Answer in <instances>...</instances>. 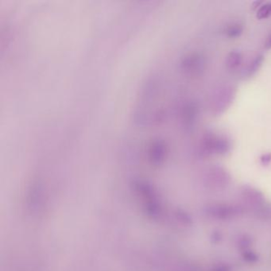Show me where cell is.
I'll use <instances>...</instances> for the list:
<instances>
[{
  "instance_id": "6da1fadb",
  "label": "cell",
  "mask_w": 271,
  "mask_h": 271,
  "mask_svg": "<svg viewBox=\"0 0 271 271\" xmlns=\"http://www.w3.org/2000/svg\"><path fill=\"white\" fill-rule=\"evenodd\" d=\"M243 62V55L241 52L231 51L225 59V64L227 70H236Z\"/></svg>"
},
{
  "instance_id": "7a4b0ae2",
  "label": "cell",
  "mask_w": 271,
  "mask_h": 271,
  "mask_svg": "<svg viewBox=\"0 0 271 271\" xmlns=\"http://www.w3.org/2000/svg\"><path fill=\"white\" fill-rule=\"evenodd\" d=\"M256 18L258 20H265L271 18V3L264 4L257 10Z\"/></svg>"
},
{
  "instance_id": "3957f363",
  "label": "cell",
  "mask_w": 271,
  "mask_h": 271,
  "mask_svg": "<svg viewBox=\"0 0 271 271\" xmlns=\"http://www.w3.org/2000/svg\"><path fill=\"white\" fill-rule=\"evenodd\" d=\"M266 47L268 48V49H270L271 48V35L268 38L267 40H266Z\"/></svg>"
}]
</instances>
